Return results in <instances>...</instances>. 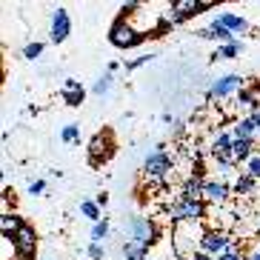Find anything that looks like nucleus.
Instances as JSON below:
<instances>
[{"instance_id": "f257e3e1", "label": "nucleus", "mask_w": 260, "mask_h": 260, "mask_svg": "<svg viewBox=\"0 0 260 260\" xmlns=\"http://www.w3.org/2000/svg\"><path fill=\"white\" fill-rule=\"evenodd\" d=\"M126 232H129L132 243L140 246L143 252L154 243V226H152V220H146V217H132V220L126 223Z\"/></svg>"}, {"instance_id": "f03ea898", "label": "nucleus", "mask_w": 260, "mask_h": 260, "mask_svg": "<svg viewBox=\"0 0 260 260\" xmlns=\"http://www.w3.org/2000/svg\"><path fill=\"white\" fill-rule=\"evenodd\" d=\"M109 38H112V43H115L117 49H132V46H138L140 40H143V35H140V31H135V29H132V26L120 17V20L112 26Z\"/></svg>"}, {"instance_id": "7ed1b4c3", "label": "nucleus", "mask_w": 260, "mask_h": 260, "mask_svg": "<svg viewBox=\"0 0 260 260\" xmlns=\"http://www.w3.org/2000/svg\"><path fill=\"white\" fill-rule=\"evenodd\" d=\"M143 169H146V177H149V180L166 177V172L172 169V157H169V154L163 152V149H157V152H152L149 157H146Z\"/></svg>"}, {"instance_id": "20e7f679", "label": "nucleus", "mask_w": 260, "mask_h": 260, "mask_svg": "<svg viewBox=\"0 0 260 260\" xmlns=\"http://www.w3.org/2000/svg\"><path fill=\"white\" fill-rule=\"evenodd\" d=\"M12 240H15V249H17V257H20V260H29L31 254H35V249H38L35 229H29V226H23V229L17 232Z\"/></svg>"}, {"instance_id": "39448f33", "label": "nucleus", "mask_w": 260, "mask_h": 260, "mask_svg": "<svg viewBox=\"0 0 260 260\" xmlns=\"http://www.w3.org/2000/svg\"><path fill=\"white\" fill-rule=\"evenodd\" d=\"M69 31H72L69 12H66V9H57L52 15V40L54 43H63V40L69 38Z\"/></svg>"}, {"instance_id": "423d86ee", "label": "nucleus", "mask_w": 260, "mask_h": 260, "mask_svg": "<svg viewBox=\"0 0 260 260\" xmlns=\"http://www.w3.org/2000/svg\"><path fill=\"white\" fill-rule=\"evenodd\" d=\"M180 217H186V220H200V217H206L203 203H189V200L180 198V206L175 209V220H180Z\"/></svg>"}, {"instance_id": "0eeeda50", "label": "nucleus", "mask_w": 260, "mask_h": 260, "mask_svg": "<svg viewBox=\"0 0 260 260\" xmlns=\"http://www.w3.org/2000/svg\"><path fill=\"white\" fill-rule=\"evenodd\" d=\"M226 243H229V237H226V235H220V232H209V235L203 237V252H206V254L223 252Z\"/></svg>"}, {"instance_id": "6e6552de", "label": "nucleus", "mask_w": 260, "mask_h": 260, "mask_svg": "<svg viewBox=\"0 0 260 260\" xmlns=\"http://www.w3.org/2000/svg\"><path fill=\"white\" fill-rule=\"evenodd\" d=\"M214 23L226 26V29H229L232 35H235V31H249V23H246L243 17H237V15H226V12H223V15H217V17H214Z\"/></svg>"}, {"instance_id": "1a4fd4ad", "label": "nucleus", "mask_w": 260, "mask_h": 260, "mask_svg": "<svg viewBox=\"0 0 260 260\" xmlns=\"http://www.w3.org/2000/svg\"><path fill=\"white\" fill-rule=\"evenodd\" d=\"M235 86H240V77H237V75H226L223 80H217V83L212 86V98H226Z\"/></svg>"}, {"instance_id": "9d476101", "label": "nucleus", "mask_w": 260, "mask_h": 260, "mask_svg": "<svg viewBox=\"0 0 260 260\" xmlns=\"http://www.w3.org/2000/svg\"><path fill=\"white\" fill-rule=\"evenodd\" d=\"M0 229H3V237L9 240V235L15 237L17 232L23 229V223H20V217H15V214H3V220H0Z\"/></svg>"}, {"instance_id": "9b49d317", "label": "nucleus", "mask_w": 260, "mask_h": 260, "mask_svg": "<svg viewBox=\"0 0 260 260\" xmlns=\"http://www.w3.org/2000/svg\"><path fill=\"white\" fill-rule=\"evenodd\" d=\"M226 198H229V189L223 183H206V200L209 203H223Z\"/></svg>"}, {"instance_id": "f8f14e48", "label": "nucleus", "mask_w": 260, "mask_h": 260, "mask_svg": "<svg viewBox=\"0 0 260 260\" xmlns=\"http://www.w3.org/2000/svg\"><path fill=\"white\" fill-rule=\"evenodd\" d=\"M254 129H257V126H254L252 117H249V120H240V123L235 126V138H237V140H252Z\"/></svg>"}, {"instance_id": "ddd939ff", "label": "nucleus", "mask_w": 260, "mask_h": 260, "mask_svg": "<svg viewBox=\"0 0 260 260\" xmlns=\"http://www.w3.org/2000/svg\"><path fill=\"white\" fill-rule=\"evenodd\" d=\"M249 149H252V140H237L235 138V143H232V157H235V160H246V157H249Z\"/></svg>"}, {"instance_id": "4468645a", "label": "nucleus", "mask_w": 260, "mask_h": 260, "mask_svg": "<svg viewBox=\"0 0 260 260\" xmlns=\"http://www.w3.org/2000/svg\"><path fill=\"white\" fill-rule=\"evenodd\" d=\"M123 254H126V260H146L143 257V249H140V246H135L132 240H126V243H123Z\"/></svg>"}, {"instance_id": "2eb2a0df", "label": "nucleus", "mask_w": 260, "mask_h": 260, "mask_svg": "<svg viewBox=\"0 0 260 260\" xmlns=\"http://www.w3.org/2000/svg\"><path fill=\"white\" fill-rule=\"evenodd\" d=\"M252 189H254V177H252V175H243V177L235 183V191H237V194H249Z\"/></svg>"}, {"instance_id": "dca6fc26", "label": "nucleus", "mask_w": 260, "mask_h": 260, "mask_svg": "<svg viewBox=\"0 0 260 260\" xmlns=\"http://www.w3.org/2000/svg\"><path fill=\"white\" fill-rule=\"evenodd\" d=\"M63 98L69 106H80L83 103V89H63Z\"/></svg>"}, {"instance_id": "f3484780", "label": "nucleus", "mask_w": 260, "mask_h": 260, "mask_svg": "<svg viewBox=\"0 0 260 260\" xmlns=\"http://www.w3.org/2000/svg\"><path fill=\"white\" fill-rule=\"evenodd\" d=\"M80 212H83L86 217H89V220L100 223V212H98V206H94V203H89V200H83V203H80Z\"/></svg>"}, {"instance_id": "a211bd4d", "label": "nucleus", "mask_w": 260, "mask_h": 260, "mask_svg": "<svg viewBox=\"0 0 260 260\" xmlns=\"http://www.w3.org/2000/svg\"><path fill=\"white\" fill-rule=\"evenodd\" d=\"M103 149H106V138H103V135H98V138L92 140V163H98V154L103 152Z\"/></svg>"}, {"instance_id": "6ab92c4d", "label": "nucleus", "mask_w": 260, "mask_h": 260, "mask_svg": "<svg viewBox=\"0 0 260 260\" xmlns=\"http://www.w3.org/2000/svg\"><path fill=\"white\" fill-rule=\"evenodd\" d=\"M235 54H240V43H226L214 57H235Z\"/></svg>"}, {"instance_id": "aec40b11", "label": "nucleus", "mask_w": 260, "mask_h": 260, "mask_svg": "<svg viewBox=\"0 0 260 260\" xmlns=\"http://www.w3.org/2000/svg\"><path fill=\"white\" fill-rule=\"evenodd\" d=\"M63 140H66V143H75L77 138H80V129H77L75 123H72V126H66V129H63V135H60Z\"/></svg>"}, {"instance_id": "412c9836", "label": "nucleus", "mask_w": 260, "mask_h": 260, "mask_svg": "<svg viewBox=\"0 0 260 260\" xmlns=\"http://www.w3.org/2000/svg\"><path fill=\"white\" fill-rule=\"evenodd\" d=\"M109 86H112V75H103L98 83H94V94H106Z\"/></svg>"}, {"instance_id": "4be33fe9", "label": "nucleus", "mask_w": 260, "mask_h": 260, "mask_svg": "<svg viewBox=\"0 0 260 260\" xmlns=\"http://www.w3.org/2000/svg\"><path fill=\"white\" fill-rule=\"evenodd\" d=\"M109 235V223L103 220V223H94V229H92V237L94 240H103V237Z\"/></svg>"}, {"instance_id": "5701e85b", "label": "nucleus", "mask_w": 260, "mask_h": 260, "mask_svg": "<svg viewBox=\"0 0 260 260\" xmlns=\"http://www.w3.org/2000/svg\"><path fill=\"white\" fill-rule=\"evenodd\" d=\"M40 52H43V43H29V46L23 49V54L29 57V60H35V57H38Z\"/></svg>"}, {"instance_id": "b1692460", "label": "nucleus", "mask_w": 260, "mask_h": 260, "mask_svg": "<svg viewBox=\"0 0 260 260\" xmlns=\"http://www.w3.org/2000/svg\"><path fill=\"white\" fill-rule=\"evenodd\" d=\"M237 100H240V103H249V106H257V103H254V94L249 92V89H240V92H237Z\"/></svg>"}, {"instance_id": "393cba45", "label": "nucleus", "mask_w": 260, "mask_h": 260, "mask_svg": "<svg viewBox=\"0 0 260 260\" xmlns=\"http://www.w3.org/2000/svg\"><path fill=\"white\" fill-rule=\"evenodd\" d=\"M249 175H252L254 180L260 177V157H252V160H249Z\"/></svg>"}, {"instance_id": "a878e982", "label": "nucleus", "mask_w": 260, "mask_h": 260, "mask_svg": "<svg viewBox=\"0 0 260 260\" xmlns=\"http://www.w3.org/2000/svg\"><path fill=\"white\" fill-rule=\"evenodd\" d=\"M89 254H92L94 260H103V246H100V243H92V246H89Z\"/></svg>"}, {"instance_id": "bb28decb", "label": "nucleus", "mask_w": 260, "mask_h": 260, "mask_svg": "<svg viewBox=\"0 0 260 260\" xmlns=\"http://www.w3.org/2000/svg\"><path fill=\"white\" fill-rule=\"evenodd\" d=\"M63 89H83V86H80V80H66V83H63Z\"/></svg>"}, {"instance_id": "cd10ccee", "label": "nucleus", "mask_w": 260, "mask_h": 260, "mask_svg": "<svg viewBox=\"0 0 260 260\" xmlns=\"http://www.w3.org/2000/svg\"><path fill=\"white\" fill-rule=\"evenodd\" d=\"M43 189H46V183H43V180H38V183H31V194H40Z\"/></svg>"}, {"instance_id": "c85d7f7f", "label": "nucleus", "mask_w": 260, "mask_h": 260, "mask_svg": "<svg viewBox=\"0 0 260 260\" xmlns=\"http://www.w3.org/2000/svg\"><path fill=\"white\" fill-rule=\"evenodd\" d=\"M217 260H240V254H235V252H223Z\"/></svg>"}, {"instance_id": "c756f323", "label": "nucleus", "mask_w": 260, "mask_h": 260, "mask_svg": "<svg viewBox=\"0 0 260 260\" xmlns=\"http://www.w3.org/2000/svg\"><path fill=\"white\" fill-rule=\"evenodd\" d=\"M146 60H149V54H143V57H138V60H135V63H132V66H129V69H138V66H143Z\"/></svg>"}, {"instance_id": "7c9ffc66", "label": "nucleus", "mask_w": 260, "mask_h": 260, "mask_svg": "<svg viewBox=\"0 0 260 260\" xmlns=\"http://www.w3.org/2000/svg\"><path fill=\"white\" fill-rule=\"evenodd\" d=\"M191 260H209V254H206V252H198V254H194Z\"/></svg>"}, {"instance_id": "2f4dec72", "label": "nucleus", "mask_w": 260, "mask_h": 260, "mask_svg": "<svg viewBox=\"0 0 260 260\" xmlns=\"http://www.w3.org/2000/svg\"><path fill=\"white\" fill-rule=\"evenodd\" d=\"M252 120H254V126L260 129V112H254V115H252Z\"/></svg>"}, {"instance_id": "473e14b6", "label": "nucleus", "mask_w": 260, "mask_h": 260, "mask_svg": "<svg viewBox=\"0 0 260 260\" xmlns=\"http://www.w3.org/2000/svg\"><path fill=\"white\" fill-rule=\"evenodd\" d=\"M252 260H260V252H257V254H252Z\"/></svg>"}]
</instances>
